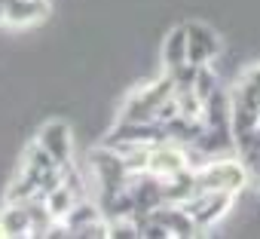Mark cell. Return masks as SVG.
Returning a JSON list of instances; mask_svg holds the SVG:
<instances>
[{
  "mask_svg": "<svg viewBox=\"0 0 260 239\" xmlns=\"http://www.w3.org/2000/svg\"><path fill=\"white\" fill-rule=\"evenodd\" d=\"M236 202V193H226V190H199L190 202H184V208L196 218V224L205 230L208 224L220 221Z\"/></svg>",
  "mask_w": 260,
  "mask_h": 239,
  "instance_id": "obj_2",
  "label": "cell"
},
{
  "mask_svg": "<svg viewBox=\"0 0 260 239\" xmlns=\"http://www.w3.org/2000/svg\"><path fill=\"white\" fill-rule=\"evenodd\" d=\"M0 221L7 227V236H31V208L28 202H10L0 212Z\"/></svg>",
  "mask_w": 260,
  "mask_h": 239,
  "instance_id": "obj_7",
  "label": "cell"
},
{
  "mask_svg": "<svg viewBox=\"0 0 260 239\" xmlns=\"http://www.w3.org/2000/svg\"><path fill=\"white\" fill-rule=\"evenodd\" d=\"M162 62H166V71L190 62V34H187V25L184 28H175L166 43H162Z\"/></svg>",
  "mask_w": 260,
  "mask_h": 239,
  "instance_id": "obj_6",
  "label": "cell"
},
{
  "mask_svg": "<svg viewBox=\"0 0 260 239\" xmlns=\"http://www.w3.org/2000/svg\"><path fill=\"white\" fill-rule=\"evenodd\" d=\"M190 34V62L193 65H208L217 52H220V40L211 28L205 25H187Z\"/></svg>",
  "mask_w": 260,
  "mask_h": 239,
  "instance_id": "obj_4",
  "label": "cell"
},
{
  "mask_svg": "<svg viewBox=\"0 0 260 239\" xmlns=\"http://www.w3.org/2000/svg\"><path fill=\"white\" fill-rule=\"evenodd\" d=\"M248 172L251 169L233 157H220L193 169L199 190H226V193H239L248 184Z\"/></svg>",
  "mask_w": 260,
  "mask_h": 239,
  "instance_id": "obj_1",
  "label": "cell"
},
{
  "mask_svg": "<svg viewBox=\"0 0 260 239\" xmlns=\"http://www.w3.org/2000/svg\"><path fill=\"white\" fill-rule=\"evenodd\" d=\"M46 10V0H7V25H34Z\"/></svg>",
  "mask_w": 260,
  "mask_h": 239,
  "instance_id": "obj_5",
  "label": "cell"
},
{
  "mask_svg": "<svg viewBox=\"0 0 260 239\" xmlns=\"http://www.w3.org/2000/svg\"><path fill=\"white\" fill-rule=\"evenodd\" d=\"M37 141L49 151V157L55 163H71V154H74V138H71V129L68 123H61V120H52V123H46L37 135Z\"/></svg>",
  "mask_w": 260,
  "mask_h": 239,
  "instance_id": "obj_3",
  "label": "cell"
}]
</instances>
